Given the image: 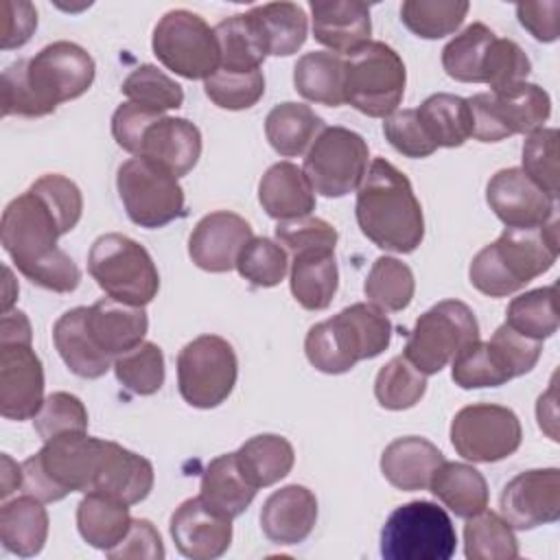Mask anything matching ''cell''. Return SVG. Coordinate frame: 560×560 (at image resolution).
<instances>
[{
	"mask_svg": "<svg viewBox=\"0 0 560 560\" xmlns=\"http://www.w3.org/2000/svg\"><path fill=\"white\" fill-rule=\"evenodd\" d=\"M31 190L37 192L44 203L57 217L63 234L77 228L83 212V197L79 186L59 173H46L31 184Z\"/></svg>",
	"mask_w": 560,
	"mask_h": 560,
	"instance_id": "cell-54",
	"label": "cell"
},
{
	"mask_svg": "<svg viewBox=\"0 0 560 560\" xmlns=\"http://www.w3.org/2000/svg\"><path fill=\"white\" fill-rule=\"evenodd\" d=\"M370 149L361 133L348 127H324L304 155V175L313 190L337 199L354 192L368 173Z\"/></svg>",
	"mask_w": 560,
	"mask_h": 560,
	"instance_id": "cell-14",
	"label": "cell"
},
{
	"mask_svg": "<svg viewBox=\"0 0 560 560\" xmlns=\"http://www.w3.org/2000/svg\"><path fill=\"white\" fill-rule=\"evenodd\" d=\"M131 521L129 505L101 492H85L77 505V529L81 538L101 551L116 547L127 536Z\"/></svg>",
	"mask_w": 560,
	"mask_h": 560,
	"instance_id": "cell-34",
	"label": "cell"
},
{
	"mask_svg": "<svg viewBox=\"0 0 560 560\" xmlns=\"http://www.w3.org/2000/svg\"><path fill=\"white\" fill-rule=\"evenodd\" d=\"M392 339V322L370 302H357L308 328L304 352L324 374L350 372L359 361L378 357Z\"/></svg>",
	"mask_w": 560,
	"mask_h": 560,
	"instance_id": "cell-5",
	"label": "cell"
},
{
	"mask_svg": "<svg viewBox=\"0 0 560 560\" xmlns=\"http://www.w3.org/2000/svg\"><path fill=\"white\" fill-rule=\"evenodd\" d=\"M258 488L243 475L236 453H225L214 457L199 483V499L225 518L241 516L254 501Z\"/></svg>",
	"mask_w": 560,
	"mask_h": 560,
	"instance_id": "cell-30",
	"label": "cell"
},
{
	"mask_svg": "<svg viewBox=\"0 0 560 560\" xmlns=\"http://www.w3.org/2000/svg\"><path fill=\"white\" fill-rule=\"evenodd\" d=\"M444 462L442 451L420 435H405L389 442L381 455L383 477L402 492L427 490L433 472Z\"/></svg>",
	"mask_w": 560,
	"mask_h": 560,
	"instance_id": "cell-27",
	"label": "cell"
},
{
	"mask_svg": "<svg viewBox=\"0 0 560 560\" xmlns=\"http://www.w3.org/2000/svg\"><path fill=\"white\" fill-rule=\"evenodd\" d=\"M503 521L512 529H534L560 518V470L534 468L512 477L499 497Z\"/></svg>",
	"mask_w": 560,
	"mask_h": 560,
	"instance_id": "cell-17",
	"label": "cell"
},
{
	"mask_svg": "<svg viewBox=\"0 0 560 560\" xmlns=\"http://www.w3.org/2000/svg\"><path fill=\"white\" fill-rule=\"evenodd\" d=\"M31 322L22 311L2 313L0 324V341H24L31 343Z\"/></svg>",
	"mask_w": 560,
	"mask_h": 560,
	"instance_id": "cell-61",
	"label": "cell"
},
{
	"mask_svg": "<svg viewBox=\"0 0 560 560\" xmlns=\"http://www.w3.org/2000/svg\"><path fill=\"white\" fill-rule=\"evenodd\" d=\"M206 96L221 109L238 112L254 107L265 94L262 70L254 72H225L217 70L203 81Z\"/></svg>",
	"mask_w": 560,
	"mask_h": 560,
	"instance_id": "cell-50",
	"label": "cell"
},
{
	"mask_svg": "<svg viewBox=\"0 0 560 560\" xmlns=\"http://www.w3.org/2000/svg\"><path fill=\"white\" fill-rule=\"evenodd\" d=\"M120 92L131 101L153 112H168L177 109L184 103V90L182 85L164 74L158 66L144 63L129 72V77L122 81Z\"/></svg>",
	"mask_w": 560,
	"mask_h": 560,
	"instance_id": "cell-48",
	"label": "cell"
},
{
	"mask_svg": "<svg viewBox=\"0 0 560 560\" xmlns=\"http://www.w3.org/2000/svg\"><path fill=\"white\" fill-rule=\"evenodd\" d=\"M477 339L479 324L472 308L459 300H442L416 319L402 354L429 376L446 368L462 348Z\"/></svg>",
	"mask_w": 560,
	"mask_h": 560,
	"instance_id": "cell-11",
	"label": "cell"
},
{
	"mask_svg": "<svg viewBox=\"0 0 560 560\" xmlns=\"http://www.w3.org/2000/svg\"><path fill=\"white\" fill-rule=\"evenodd\" d=\"M168 529L177 551L190 560L221 558L232 542V518L217 514L199 497L175 508Z\"/></svg>",
	"mask_w": 560,
	"mask_h": 560,
	"instance_id": "cell-21",
	"label": "cell"
},
{
	"mask_svg": "<svg viewBox=\"0 0 560 560\" xmlns=\"http://www.w3.org/2000/svg\"><path fill=\"white\" fill-rule=\"evenodd\" d=\"M276 241L284 245L291 254L302 249H335L337 230L319 217H298L289 221H278Z\"/></svg>",
	"mask_w": 560,
	"mask_h": 560,
	"instance_id": "cell-56",
	"label": "cell"
},
{
	"mask_svg": "<svg viewBox=\"0 0 560 560\" xmlns=\"http://www.w3.org/2000/svg\"><path fill=\"white\" fill-rule=\"evenodd\" d=\"M291 293L306 311H324L330 306L337 287L339 269L335 249H302L291 260Z\"/></svg>",
	"mask_w": 560,
	"mask_h": 560,
	"instance_id": "cell-31",
	"label": "cell"
},
{
	"mask_svg": "<svg viewBox=\"0 0 560 560\" xmlns=\"http://www.w3.org/2000/svg\"><path fill=\"white\" fill-rule=\"evenodd\" d=\"M558 214L538 228H505L481 247L470 267V284L490 298H505L549 271L558 258Z\"/></svg>",
	"mask_w": 560,
	"mask_h": 560,
	"instance_id": "cell-4",
	"label": "cell"
},
{
	"mask_svg": "<svg viewBox=\"0 0 560 560\" xmlns=\"http://www.w3.org/2000/svg\"><path fill=\"white\" fill-rule=\"evenodd\" d=\"M18 488H22V464L18 466L9 455H2V486H0L2 501H7V497Z\"/></svg>",
	"mask_w": 560,
	"mask_h": 560,
	"instance_id": "cell-62",
	"label": "cell"
},
{
	"mask_svg": "<svg viewBox=\"0 0 560 560\" xmlns=\"http://www.w3.org/2000/svg\"><path fill=\"white\" fill-rule=\"evenodd\" d=\"M201 155V131L188 118L162 116L155 120L140 144L136 158H147L173 173L177 179L188 175Z\"/></svg>",
	"mask_w": 560,
	"mask_h": 560,
	"instance_id": "cell-22",
	"label": "cell"
},
{
	"mask_svg": "<svg viewBox=\"0 0 560 560\" xmlns=\"http://www.w3.org/2000/svg\"><path fill=\"white\" fill-rule=\"evenodd\" d=\"M486 201L505 228H538L558 214L556 199L516 166L501 168L490 177Z\"/></svg>",
	"mask_w": 560,
	"mask_h": 560,
	"instance_id": "cell-19",
	"label": "cell"
},
{
	"mask_svg": "<svg viewBox=\"0 0 560 560\" xmlns=\"http://www.w3.org/2000/svg\"><path fill=\"white\" fill-rule=\"evenodd\" d=\"M118 383L138 396H151L164 385V354L153 341H142L112 363Z\"/></svg>",
	"mask_w": 560,
	"mask_h": 560,
	"instance_id": "cell-47",
	"label": "cell"
},
{
	"mask_svg": "<svg viewBox=\"0 0 560 560\" xmlns=\"http://www.w3.org/2000/svg\"><path fill=\"white\" fill-rule=\"evenodd\" d=\"M324 120L304 103H278L265 118V136L282 158L302 155L324 129Z\"/></svg>",
	"mask_w": 560,
	"mask_h": 560,
	"instance_id": "cell-36",
	"label": "cell"
},
{
	"mask_svg": "<svg viewBox=\"0 0 560 560\" xmlns=\"http://www.w3.org/2000/svg\"><path fill=\"white\" fill-rule=\"evenodd\" d=\"M234 453L243 475L256 488H267L278 483L291 472L295 464V451L291 442L276 433L254 435L247 442H243L241 448Z\"/></svg>",
	"mask_w": 560,
	"mask_h": 560,
	"instance_id": "cell-39",
	"label": "cell"
},
{
	"mask_svg": "<svg viewBox=\"0 0 560 560\" xmlns=\"http://www.w3.org/2000/svg\"><path fill=\"white\" fill-rule=\"evenodd\" d=\"M357 223L376 247L411 254L424 238V214L409 177L385 158H374L357 188Z\"/></svg>",
	"mask_w": 560,
	"mask_h": 560,
	"instance_id": "cell-3",
	"label": "cell"
},
{
	"mask_svg": "<svg viewBox=\"0 0 560 560\" xmlns=\"http://www.w3.org/2000/svg\"><path fill=\"white\" fill-rule=\"evenodd\" d=\"M516 18L523 28L538 42H556L560 33V2H521L516 4Z\"/></svg>",
	"mask_w": 560,
	"mask_h": 560,
	"instance_id": "cell-60",
	"label": "cell"
},
{
	"mask_svg": "<svg viewBox=\"0 0 560 560\" xmlns=\"http://www.w3.org/2000/svg\"><path fill=\"white\" fill-rule=\"evenodd\" d=\"M48 538V512L31 494L4 501L0 508V542L7 551L31 558L37 556Z\"/></svg>",
	"mask_w": 560,
	"mask_h": 560,
	"instance_id": "cell-32",
	"label": "cell"
},
{
	"mask_svg": "<svg viewBox=\"0 0 560 560\" xmlns=\"http://www.w3.org/2000/svg\"><path fill=\"white\" fill-rule=\"evenodd\" d=\"M317 523V499L300 483L284 486L267 497L260 510L262 534L273 545H298Z\"/></svg>",
	"mask_w": 560,
	"mask_h": 560,
	"instance_id": "cell-23",
	"label": "cell"
},
{
	"mask_svg": "<svg viewBox=\"0 0 560 560\" xmlns=\"http://www.w3.org/2000/svg\"><path fill=\"white\" fill-rule=\"evenodd\" d=\"M455 549V525L446 510L431 501L398 505L381 529L385 560H448Z\"/></svg>",
	"mask_w": 560,
	"mask_h": 560,
	"instance_id": "cell-9",
	"label": "cell"
},
{
	"mask_svg": "<svg viewBox=\"0 0 560 560\" xmlns=\"http://www.w3.org/2000/svg\"><path fill=\"white\" fill-rule=\"evenodd\" d=\"M116 188L127 217L140 228H164L184 214V188L177 177L147 158L122 162Z\"/></svg>",
	"mask_w": 560,
	"mask_h": 560,
	"instance_id": "cell-15",
	"label": "cell"
},
{
	"mask_svg": "<svg viewBox=\"0 0 560 560\" xmlns=\"http://www.w3.org/2000/svg\"><path fill=\"white\" fill-rule=\"evenodd\" d=\"M464 553L468 560H514L518 558V540L501 514L481 510L466 518Z\"/></svg>",
	"mask_w": 560,
	"mask_h": 560,
	"instance_id": "cell-42",
	"label": "cell"
},
{
	"mask_svg": "<svg viewBox=\"0 0 560 560\" xmlns=\"http://www.w3.org/2000/svg\"><path fill=\"white\" fill-rule=\"evenodd\" d=\"M407 70L400 55L385 42H368L343 59V94L370 118L392 116L405 94Z\"/></svg>",
	"mask_w": 560,
	"mask_h": 560,
	"instance_id": "cell-8",
	"label": "cell"
},
{
	"mask_svg": "<svg viewBox=\"0 0 560 560\" xmlns=\"http://www.w3.org/2000/svg\"><path fill=\"white\" fill-rule=\"evenodd\" d=\"M85 326L94 343L112 359L129 352L144 341L149 317L144 306H131L103 298L88 306Z\"/></svg>",
	"mask_w": 560,
	"mask_h": 560,
	"instance_id": "cell-25",
	"label": "cell"
},
{
	"mask_svg": "<svg viewBox=\"0 0 560 560\" xmlns=\"http://www.w3.org/2000/svg\"><path fill=\"white\" fill-rule=\"evenodd\" d=\"M85 313L88 306L66 311L52 326V341L72 374L81 378H101L107 374L114 359L107 357L90 337Z\"/></svg>",
	"mask_w": 560,
	"mask_h": 560,
	"instance_id": "cell-29",
	"label": "cell"
},
{
	"mask_svg": "<svg viewBox=\"0 0 560 560\" xmlns=\"http://www.w3.org/2000/svg\"><path fill=\"white\" fill-rule=\"evenodd\" d=\"M164 114L147 109L138 103H120L112 116V136L116 140V144L120 149H125L127 153L138 155L140 153V144L142 138L147 133V129L160 120Z\"/></svg>",
	"mask_w": 560,
	"mask_h": 560,
	"instance_id": "cell-57",
	"label": "cell"
},
{
	"mask_svg": "<svg viewBox=\"0 0 560 560\" xmlns=\"http://www.w3.org/2000/svg\"><path fill=\"white\" fill-rule=\"evenodd\" d=\"M59 236H63V230L57 217L31 188L7 203L0 221V238L18 271L42 289L72 293L81 282V271L57 247Z\"/></svg>",
	"mask_w": 560,
	"mask_h": 560,
	"instance_id": "cell-2",
	"label": "cell"
},
{
	"mask_svg": "<svg viewBox=\"0 0 560 560\" xmlns=\"http://www.w3.org/2000/svg\"><path fill=\"white\" fill-rule=\"evenodd\" d=\"M234 269L249 284L269 289L284 280L289 271V256L280 243L267 236H252L241 249Z\"/></svg>",
	"mask_w": 560,
	"mask_h": 560,
	"instance_id": "cell-49",
	"label": "cell"
},
{
	"mask_svg": "<svg viewBox=\"0 0 560 560\" xmlns=\"http://www.w3.org/2000/svg\"><path fill=\"white\" fill-rule=\"evenodd\" d=\"M238 359L232 343L219 335H199L177 354V387L197 409H214L236 385Z\"/></svg>",
	"mask_w": 560,
	"mask_h": 560,
	"instance_id": "cell-12",
	"label": "cell"
},
{
	"mask_svg": "<svg viewBox=\"0 0 560 560\" xmlns=\"http://www.w3.org/2000/svg\"><path fill=\"white\" fill-rule=\"evenodd\" d=\"M313 37L330 52H346L370 42V7L361 0H313Z\"/></svg>",
	"mask_w": 560,
	"mask_h": 560,
	"instance_id": "cell-24",
	"label": "cell"
},
{
	"mask_svg": "<svg viewBox=\"0 0 560 560\" xmlns=\"http://www.w3.org/2000/svg\"><path fill=\"white\" fill-rule=\"evenodd\" d=\"M44 402V368L31 343L0 341V413L31 420Z\"/></svg>",
	"mask_w": 560,
	"mask_h": 560,
	"instance_id": "cell-18",
	"label": "cell"
},
{
	"mask_svg": "<svg viewBox=\"0 0 560 560\" xmlns=\"http://www.w3.org/2000/svg\"><path fill=\"white\" fill-rule=\"evenodd\" d=\"M542 352V341L523 337L501 324L488 341H472L451 361V376L462 389L499 387L534 370Z\"/></svg>",
	"mask_w": 560,
	"mask_h": 560,
	"instance_id": "cell-7",
	"label": "cell"
},
{
	"mask_svg": "<svg viewBox=\"0 0 560 560\" xmlns=\"http://www.w3.org/2000/svg\"><path fill=\"white\" fill-rule=\"evenodd\" d=\"M151 46L158 61L184 79L206 81L219 70L214 28L188 9L164 13L153 28Z\"/></svg>",
	"mask_w": 560,
	"mask_h": 560,
	"instance_id": "cell-13",
	"label": "cell"
},
{
	"mask_svg": "<svg viewBox=\"0 0 560 560\" xmlns=\"http://www.w3.org/2000/svg\"><path fill=\"white\" fill-rule=\"evenodd\" d=\"M494 31L481 22L468 24L442 48L444 72L462 83H481V66L488 46L494 39Z\"/></svg>",
	"mask_w": 560,
	"mask_h": 560,
	"instance_id": "cell-45",
	"label": "cell"
},
{
	"mask_svg": "<svg viewBox=\"0 0 560 560\" xmlns=\"http://www.w3.org/2000/svg\"><path fill=\"white\" fill-rule=\"evenodd\" d=\"M505 324L523 337L542 341L558 330V289L556 284L521 293L508 304Z\"/></svg>",
	"mask_w": 560,
	"mask_h": 560,
	"instance_id": "cell-41",
	"label": "cell"
},
{
	"mask_svg": "<svg viewBox=\"0 0 560 560\" xmlns=\"http://www.w3.org/2000/svg\"><path fill=\"white\" fill-rule=\"evenodd\" d=\"M468 9L466 0H405L400 4V20L413 35L440 39L462 26Z\"/></svg>",
	"mask_w": 560,
	"mask_h": 560,
	"instance_id": "cell-44",
	"label": "cell"
},
{
	"mask_svg": "<svg viewBox=\"0 0 560 560\" xmlns=\"http://www.w3.org/2000/svg\"><path fill=\"white\" fill-rule=\"evenodd\" d=\"M427 392V374H422L405 354L389 359L374 378V396L381 407L392 411L411 409Z\"/></svg>",
	"mask_w": 560,
	"mask_h": 560,
	"instance_id": "cell-46",
	"label": "cell"
},
{
	"mask_svg": "<svg viewBox=\"0 0 560 560\" xmlns=\"http://www.w3.org/2000/svg\"><path fill=\"white\" fill-rule=\"evenodd\" d=\"M293 85L300 96L311 103L339 107L343 94V59L330 50H313L298 59L293 68Z\"/></svg>",
	"mask_w": 560,
	"mask_h": 560,
	"instance_id": "cell-37",
	"label": "cell"
},
{
	"mask_svg": "<svg viewBox=\"0 0 560 560\" xmlns=\"http://www.w3.org/2000/svg\"><path fill=\"white\" fill-rule=\"evenodd\" d=\"M252 236V225L241 214L214 210L201 217L192 228L188 256L203 271L225 273L236 267V258Z\"/></svg>",
	"mask_w": 560,
	"mask_h": 560,
	"instance_id": "cell-20",
	"label": "cell"
},
{
	"mask_svg": "<svg viewBox=\"0 0 560 560\" xmlns=\"http://www.w3.org/2000/svg\"><path fill=\"white\" fill-rule=\"evenodd\" d=\"M153 479V464L147 457L107 440L92 492L107 494L125 505H136L149 497Z\"/></svg>",
	"mask_w": 560,
	"mask_h": 560,
	"instance_id": "cell-26",
	"label": "cell"
},
{
	"mask_svg": "<svg viewBox=\"0 0 560 560\" xmlns=\"http://www.w3.org/2000/svg\"><path fill=\"white\" fill-rule=\"evenodd\" d=\"M258 201L271 219L289 221L315 210V190L300 166L276 162L258 182Z\"/></svg>",
	"mask_w": 560,
	"mask_h": 560,
	"instance_id": "cell-28",
	"label": "cell"
},
{
	"mask_svg": "<svg viewBox=\"0 0 560 560\" xmlns=\"http://www.w3.org/2000/svg\"><path fill=\"white\" fill-rule=\"evenodd\" d=\"M529 72L532 61L514 39H492L481 66V83H488L490 92H499L514 83H521L527 79Z\"/></svg>",
	"mask_w": 560,
	"mask_h": 560,
	"instance_id": "cell-52",
	"label": "cell"
},
{
	"mask_svg": "<svg viewBox=\"0 0 560 560\" xmlns=\"http://www.w3.org/2000/svg\"><path fill=\"white\" fill-rule=\"evenodd\" d=\"M88 271L107 298L122 304L147 306L160 291V273L151 254L118 232L103 234L92 243Z\"/></svg>",
	"mask_w": 560,
	"mask_h": 560,
	"instance_id": "cell-6",
	"label": "cell"
},
{
	"mask_svg": "<svg viewBox=\"0 0 560 560\" xmlns=\"http://www.w3.org/2000/svg\"><path fill=\"white\" fill-rule=\"evenodd\" d=\"M214 35L219 44V70L254 72L260 70V63L269 55L249 11L221 20L214 26Z\"/></svg>",
	"mask_w": 560,
	"mask_h": 560,
	"instance_id": "cell-35",
	"label": "cell"
},
{
	"mask_svg": "<svg viewBox=\"0 0 560 560\" xmlns=\"http://www.w3.org/2000/svg\"><path fill=\"white\" fill-rule=\"evenodd\" d=\"M429 490L459 518H470L488 508L486 477L470 464L444 459L433 472Z\"/></svg>",
	"mask_w": 560,
	"mask_h": 560,
	"instance_id": "cell-33",
	"label": "cell"
},
{
	"mask_svg": "<svg viewBox=\"0 0 560 560\" xmlns=\"http://www.w3.org/2000/svg\"><path fill=\"white\" fill-rule=\"evenodd\" d=\"M267 52L273 57H289L298 52L308 35V18L295 2H267L249 9Z\"/></svg>",
	"mask_w": 560,
	"mask_h": 560,
	"instance_id": "cell-38",
	"label": "cell"
},
{
	"mask_svg": "<svg viewBox=\"0 0 560 560\" xmlns=\"http://www.w3.org/2000/svg\"><path fill=\"white\" fill-rule=\"evenodd\" d=\"M33 427L44 442L66 433H85L88 409L79 396L70 392H52L44 398L39 411L35 413Z\"/></svg>",
	"mask_w": 560,
	"mask_h": 560,
	"instance_id": "cell-51",
	"label": "cell"
},
{
	"mask_svg": "<svg viewBox=\"0 0 560 560\" xmlns=\"http://www.w3.org/2000/svg\"><path fill=\"white\" fill-rule=\"evenodd\" d=\"M92 55L68 39L44 46L28 59H18L2 72V116L42 118L59 103L79 98L94 83Z\"/></svg>",
	"mask_w": 560,
	"mask_h": 560,
	"instance_id": "cell-1",
	"label": "cell"
},
{
	"mask_svg": "<svg viewBox=\"0 0 560 560\" xmlns=\"http://www.w3.org/2000/svg\"><path fill=\"white\" fill-rule=\"evenodd\" d=\"M363 291L370 304L378 306L381 311L396 313L411 304L416 280L411 269L402 260L394 256H378L372 262Z\"/></svg>",
	"mask_w": 560,
	"mask_h": 560,
	"instance_id": "cell-43",
	"label": "cell"
},
{
	"mask_svg": "<svg viewBox=\"0 0 560 560\" xmlns=\"http://www.w3.org/2000/svg\"><path fill=\"white\" fill-rule=\"evenodd\" d=\"M518 416L503 405L475 402L462 407L451 422V444L468 462L492 464L510 457L521 446Z\"/></svg>",
	"mask_w": 560,
	"mask_h": 560,
	"instance_id": "cell-16",
	"label": "cell"
},
{
	"mask_svg": "<svg viewBox=\"0 0 560 560\" xmlns=\"http://www.w3.org/2000/svg\"><path fill=\"white\" fill-rule=\"evenodd\" d=\"M2 9V48L24 46L37 28V11L24 0H4Z\"/></svg>",
	"mask_w": 560,
	"mask_h": 560,
	"instance_id": "cell-59",
	"label": "cell"
},
{
	"mask_svg": "<svg viewBox=\"0 0 560 560\" xmlns=\"http://www.w3.org/2000/svg\"><path fill=\"white\" fill-rule=\"evenodd\" d=\"M523 171L549 197H558V129L540 127L523 144Z\"/></svg>",
	"mask_w": 560,
	"mask_h": 560,
	"instance_id": "cell-53",
	"label": "cell"
},
{
	"mask_svg": "<svg viewBox=\"0 0 560 560\" xmlns=\"http://www.w3.org/2000/svg\"><path fill=\"white\" fill-rule=\"evenodd\" d=\"M466 101L470 109V136L479 142H499L514 133H532L551 114L549 94L527 81L499 92H481Z\"/></svg>",
	"mask_w": 560,
	"mask_h": 560,
	"instance_id": "cell-10",
	"label": "cell"
},
{
	"mask_svg": "<svg viewBox=\"0 0 560 560\" xmlns=\"http://www.w3.org/2000/svg\"><path fill=\"white\" fill-rule=\"evenodd\" d=\"M416 112L435 147L453 149L462 147L470 138L468 101L457 94H431Z\"/></svg>",
	"mask_w": 560,
	"mask_h": 560,
	"instance_id": "cell-40",
	"label": "cell"
},
{
	"mask_svg": "<svg viewBox=\"0 0 560 560\" xmlns=\"http://www.w3.org/2000/svg\"><path fill=\"white\" fill-rule=\"evenodd\" d=\"M105 556L112 560H162L166 551L155 525L147 518H133L127 536L116 547L105 551Z\"/></svg>",
	"mask_w": 560,
	"mask_h": 560,
	"instance_id": "cell-58",
	"label": "cell"
},
{
	"mask_svg": "<svg viewBox=\"0 0 560 560\" xmlns=\"http://www.w3.org/2000/svg\"><path fill=\"white\" fill-rule=\"evenodd\" d=\"M383 133L387 142L405 158H413V160L429 158L438 149L429 138L424 125L420 122V116L416 109H400L387 116L383 122Z\"/></svg>",
	"mask_w": 560,
	"mask_h": 560,
	"instance_id": "cell-55",
	"label": "cell"
}]
</instances>
